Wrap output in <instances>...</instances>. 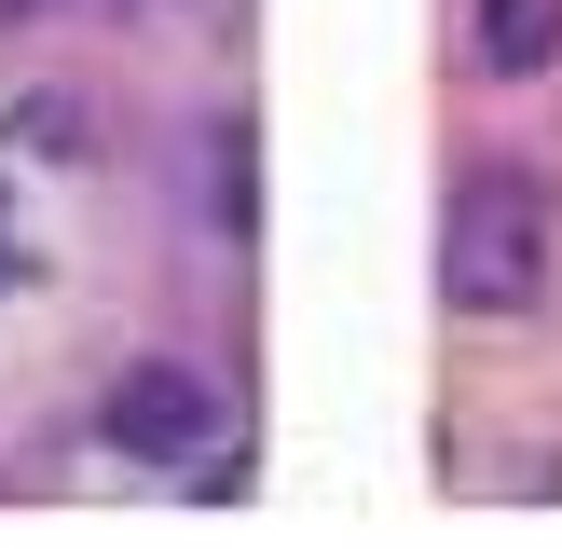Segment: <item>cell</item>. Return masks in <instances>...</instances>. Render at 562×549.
Here are the masks:
<instances>
[{"label":"cell","mask_w":562,"mask_h":549,"mask_svg":"<svg viewBox=\"0 0 562 549\" xmlns=\"http://www.w3.org/2000/svg\"><path fill=\"white\" fill-rule=\"evenodd\" d=\"M439 274H453V302H467V316H521V302L549 289V192L521 179V165H481V179L453 192Z\"/></svg>","instance_id":"6da1fadb"},{"label":"cell","mask_w":562,"mask_h":549,"mask_svg":"<svg viewBox=\"0 0 562 549\" xmlns=\"http://www.w3.org/2000/svg\"><path fill=\"white\" fill-rule=\"evenodd\" d=\"M110 453H137V467H179V453H206V426H220V399H206V371H179V357H137L124 384H110Z\"/></svg>","instance_id":"7a4b0ae2"},{"label":"cell","mask_w":562,"mask_h":549,"mask_svg":"<svg viewBox=\"0 0 562 549\" xmlns=\"http://www.w3.org/2000/svg\"><path fill=\"white\" fill-rule=\"evenodd\" d=\"M562 55V0H481V69H549Z\"/></svg>","instance_id":"3957f363"}]
</instances>
